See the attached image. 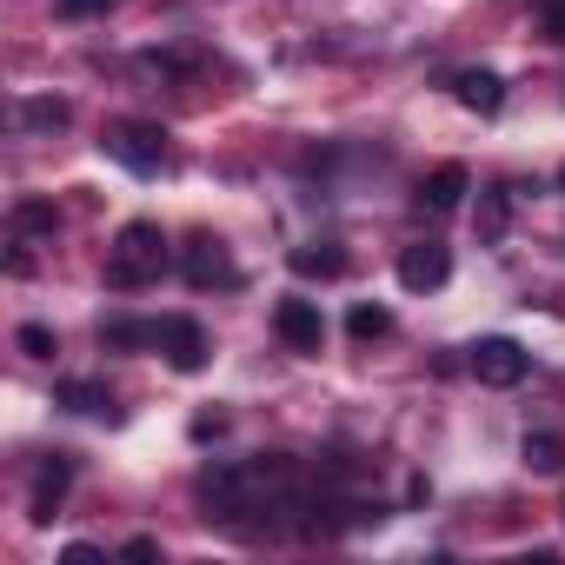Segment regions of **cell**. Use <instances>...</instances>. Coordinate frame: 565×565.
Wrapping results in <instances>:
<instances>
[{
  "mask_svg": "<svg viewBox=\"0 0 565 565\" xmlns=\"http://www.w3.org/2000/svg\"><path fill=\"white\" fill-rule=\"evenodd\" d=\"M200 505H206V519H220L233 532H259V525L294 519L307 499H300L294 459H246V466H206Z\"/></svg>",
  "mask_w": 565,
  "mask_h": 565,
  "instance_id": "6da1fadb",
  "label": "cell"
},
{
  "mask_svg": "<svg viewBox=\"0 0 565 565\" xmlns=\"http://www.w3.org/2000/svg\"><path fill=\"white\" fill-rule=\"evenodd\" d=\"M167 266V233L153 220H127L107 246V287L114 294H134V287H153Z\"/></svg>",
  "mask_w": 565,
  "mask_h": 565,
  "instance_id": "7a4b0ae2",
  "label": "cell"
},
{
  "mask_svg": "<svg viewBox=\"0 0 565 565\" xmlns=\"http://www.w3.org/2000/svg\"><path fill=\"white\" fill-rule=\"evenodd\" d=\"M107 153H114L127 173H160L167 134H160L153 120H114V127H107Z\"/></svg>",
  "mask_w": 565,
  "mask_h": 565,
  "instance_id": "3957f363",
  "label": "cell"
},
{
  "mask_svg": "<svg viewBox=\"0 0 565 565\" xmlns=\"http://www.w3.org/2000/svg\"><path fill=\"white\" fill-rule=\"evenodd\" d=\"M472 373H479V386H519L532 373V353L519 340H479L472 347Z\"/></svg>",
  "mask_w": 565,
  "mask_h": 565,
  "instance_id": "277c9868",
  "label": "cell"
},
{
  "mask_svg": "<svg viewBox=\"0 0 565 565\" xmlns=\"http://www.w3.org/2000/svg\"><path fill=\"white\" fill-rule=\"evenodd\" d=\"M180 266H186V287H200V294H206V287H233V279H239V266L226 259V246H220L213 233H193Z\"/></svg>",
  "mask_w": 565,
  "mask_h": 565,
  "instance_id": "5b68a950",
  "label": "cell"
},
{
  "mask_svg": "<svg viewBox=\"0 0 565 565\" xmlns=\"http://www.w3.org/2000/svg\"><path fill=\"white\" fill-rule=\"evenodd\" d=\"M446 273H452V253H446L439 239H413V246L399 253V287H406V294L446 287Z\"/></svg>",
  "mask_w": 565,
  "mask_h": 565,
  "instance_id": "8992f818",
  "label": "cell"
},
{
  "mask_svg": "<svg viewBox=\"0 0 565 565\" xmlns=\"http://www.w3.org/2000/svg\"><path fill=\"white\" fill-rule=\"evenodd\" d=\"M273 333L287 340L294 353H320V347H327V320H320L313 300H279V307H273Z\"/></svg>",
  "mask_w": 565,
  "mask_h": 565,
  "instance_id": "52a82bcc",
  "label": "cell"
},
{
  "mask_svg": "<svg viewBox=\"0 0 565 565\" xmlns=\"http://www.w3.org/2000/svg\"><path fill=\"white\" fill-rule=\"evenodd\" d=\"M160 353L173 360V373H200V366H206V333H200V320H186V313L160 320Z\"/></svg>",
  "mask_w": 565,
  "mask_h": 565,
  "instance_id": "ba28073f",
  "label": "cell"
},
{
  "mask_svg": "<svg viewBox=\"0 0 565 565\" xmlns=\"http://www.w3.org/2000/svg\"><path fill=\"white\" fill-rule=\"evenodd\" d=\"M67 479H74V459H67V452H47V459H41V472H34V499H28V519H34V525H47V519H54V505H61Z\"/></svg>",
  "mask_w": 565,
  "mask_h": 565,
  "instance_id": "9c48e42d",
  "label": "cell"
},
{
  "mask_svg": "<svg viewBox=\"0 0 565 565\" xmlns=\"http://www.w3.org/2000/svg\"><path fill=\"white\" fill-rule=\"evenodd\" d=\"M472 193V173L459 167V160H446V167H433L426 173V186H419V206L426 213H459V200Z\"/></svg>",
  "mask_w": 565,
  "mask_h": 565,
  "instance_id": "30bf717a",
  "label": "cell"
},
{
  "mask_svg": "<svg viewBox=\"0 0 565 565\" xmlns=\"http://www.w3.org/2000/svg\"><path fill=\"white\" fill-rule=\"evenodd\" d=\"M452 94H459L466 114H499V107H505V81H499L492 67H466V74H452Z\"/></svg>",
  "mask_w": 565,
  "mask_h": 565,
  "instance_id": "8fae6325",
  "label": "cell"
},
{
  "mask_svg": "<svg viewBox=\"0 0 565 565\" xmlns=\"http://www.w3.org/2000/svg\"><path fill=\"white\" fill-rule=\"evenodd\" d=\"M287 266H294L300 279H340V273H347V253H340L333 239H313V246H294Z\"/></svg>",
  "mask_w": 565,
  "mask_h": 565,
  "instance_id": "7c38bea8",
  "label": "cell"
},
{
  "mask_svg": "<svg viewBox=\"0 0 565 565\" xmlns=\"http://www.w3.org/2000/svg\"><path fill=\"white\" fill-rule=\"evenodd\" d=\"M505 226H512V193H505V186H486V193H479V239L499 246Z\"/></svg>",
  "mask_w": 565,
  "mask_h": 565,
  "instance_id": "4fadbf2b",
  "label": "cell"
},
{
  "mask_svg": "<svg viewBox=\"0 0 565 565\" xmlns=\"http://www.w3.org/2000/svg\"><path fill=\"white\" fill-rule=\"evenodd\" d=\"M61 406H74V413H107L114 393H107L100 380H61Z\"/></svg>",
  "mask_w": 565,
  "mask_h": 565,
  "instance_id": "5bb4252c",
  "label": "cell"
},
{
  "mask_svg": "<svg viewBox=\"0 0 565 565\" xmlns=\"http://www.w3.org/2000/svg\"><path fill=\"white\" fill-rule=\"evenodd\" d=\"M100 340H107V347H160V320H153V327H147V320H107Z\"/></svg>",
  "mask_w": 565,
  "mask_h": 565,
  "instance_id": "9a60e30c",
  "label": "cell"
},
{
  "mask_svg": "<svg viewBox=\"0 0 565 565\" xmlns=\"http://www.w3.org/2000/svg\"><path fill=\"white\" fill-rule=\"evenodd\" d=\"M525 466L532 472H558L565 466V439L558 433H525Z\"/></svg>",
  "mask_w": 565,
  "mask_h": 565,
  "instance_id": "2e32d148",
  "label": "cell"
},
{
  "mask_svg": "<svg viewBox=\"0 0 565 565\" xmlns=\"http://www.w3.org/2000/svg\"><path fill=\"white\" fill-rule=\"evenodd\" d=\"M347 333H353V340H386V333H393V313H386V307H353V313H347Z\"/></svg>",
  "mask_w": 565,
  "mask_h": 565,
  "instance_id": "e0dca14e",
  "label": "cell"
},
{
  "mask_svg": "<svg viewBox=\"0 0 565 565\" xmlns=\"http://www.w3.org/2000/svg\"><path fill=\"white\" fill-rule=\"evenodd\" d=\"M21 120H28L34 134H54V127H67V100H28Z\"/></svg>",
  "mask_w": 565,
  "mask_h": 565,
  "instance_id": "ac0fdd59",
  "label": "cell"
},
{
  "mask_svg": "<svg viewBox=\"0 0 565 565\" xmlns=\"http://www.w3.org/2000/svg\"><path fill=\"white\" fill-rule=\"evenodd\" d=\"M14 226H21V233H54L61 220H54V206H41V200H21V206H14Z\"/></svg>",
  "mask_w": 565,
  "mask_h": 565,
  "instance_id": "d6986e66",
  "label": "cell"
},
{
  "mask_svg": "<svg viewBox=\"0 0 565 565\" xmlns=\"http://www.w3.org/2000/svg\"><path fill=\"white\" fill-rule=\"evenodd\" d=\"M21 353H34V360H54V353H61L54 327H21Z\"/></svg>",
  "mask_w": 565,
  "mask_h": 565,
  "instance_id": "ffe728a7",
  "label": "cell"
},
{
  "mask_svg": "<svg viewBox=\"0 0 565 565\" xmlns=\"http://www.w3.org/2000/svg\"><path fill=\"white\" fill-rule=\"evenodd\" d=\"M539 34L565 47V0H539Z\"/></svg>",
  "mask_w": 565,
  "mask_h": 565,
  "instance_id": "44dd1931",
  "label": "cell"
},
{
  "mask_svg": "<svg viewBox=\"0 0 565 565\" xmlns=\"http://www.w3.org/2000/svg\"><path fill=\"white\" fill-rule=\"evenodd\" d=\"M107 8H114V0H61L67 21H94V14H107Z\"/></svg>",
  "mask_w": 565,
  "mask_h": 565,
  "instance_id": "7402d4cb",
  "label": "cell"
},
{
  "mask_svg": "<svg viewBox=\"0 0 565 565\" xmlns=\"http://www.w3.org/2000/svg\"><path fill=\"white\" fill-rule=\"evenodd\" d=\"M120 552H127V558H160V539H147V532H140V539H127Z\"/></svg>",
  "mask_w": 565,
  "mask_h": 565,
  "instance_id": "603a6c76",
  "label": "cell"
},
{
  "mask_svg": "<svg viewBox=\"0 0 565 565\" xmlns=\"http://www.w3.org/2000/svg\"><path fill=\"white\" fill-rule=\"evenodd\" d=\"M558 186H565V173H558Z\"/></svg>",
  "mask_w": 565,
  "mask_h": 565,
  "instance_id": "cb8c5ba5",
  "label": "cell"
}]
</instances>
